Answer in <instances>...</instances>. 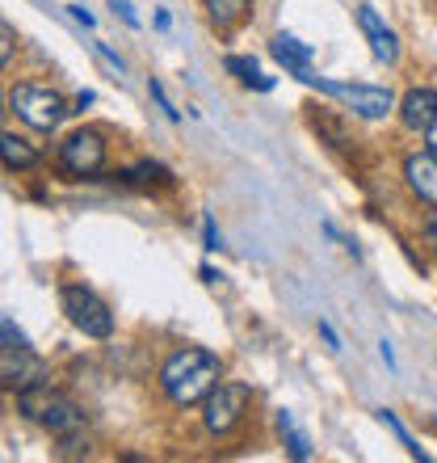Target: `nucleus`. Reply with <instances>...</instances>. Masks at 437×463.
I'll return each instance as SVG.
<instances>
[{
  "label": "nucleus",
  "mask_w": 437,
  "mask_h": 463,
  "mask_svg": "<svg viewBox=\"0 0 437 463\" xmlns=\"http://www.w3.org/2000/svg\"><path fill=\"white\" fill-rule=\"evenodd\" d=\"M218 375H223V366H218V358L210 350H177L164 363V371H160V383H164V392H169L172 404H198L207 401L210 388L218 383Z\"/></svg>",
  "instance_id": "nucleus-1"
},
{
  "label": "nucleus",
  "mask_w": 437,
  "mask_h": 463,
  "mask_svg": "<svg viewBox=\"0 0 437 463\" xmlns=\"http://www.w3.org/2000/svg\"><path fill=\"white\" fill-rule=\"evenodd\" d=\"M9 106H13V114H17L25 127H34V131H55V127L72 114L68 101H63V93H55L51 85H13Z\"/></svg>",
  "instance_id": "nucleus-2"
},
{
  "label": "nucleus",
  "mask_w": 437,
  "mask_h": 463,
  "mask_svg": "<svg viewBox=\"0 0 437 463\" xmlns=\"http://www.w3.org/2000/svg\"><path fill=\"white\" fill-rule=\"evenodd\" d=\"M248 404H253V392L244 388V383H215L207 396V430L218 434V439H228L231 430H240V421L248 417Z\"/></svg>",
  "instance_id": "nucleus-3"
},
{
  "label": "nucleus",
  "mask_w": 437,
  "mask_h": 463,
  "mask_svg": "<svg viewBox=\"0 0 437 463\" xmlns=\"http://www.w3.org/2000/svg\"><path fill=\"white\" fill-rule=\"evenodd\" d=\"M60 169L68 177H98L106 169V139L101 131H72L60 144Z\"/></svg>",
  "instance_id": "nucleus-4"
},
{
  "label": "nucleus",
  "mask_w": 437,
  "mask_h": 463,
  "mask_svg": "<svg viewBox=\"0 0 437 463\" xmlns=\"http://www.w3.org/2000/svg\"><path fill=\"white\" fill-rule=\"evenodd\" d=\"M60 299H63L68 320H72L85 337H109V333H114V317H109V307L101 304L88 287H63Z\"/></svg>",
  "instance_id": "nucleus-5"
},
{
  "label": "nucleus",
  "mask_w": 437,
  "mask_h": 463,
  "mask_svg": "<svg viewBox=\"0 0 437 463\" xmlns=\"http://www.w3.org/2000/svg\"><path fill=\"white\" fill-rule=\"evenodd\" d=\"M316 89H324L328 98L345 101L358 118H387L395 110V98H391V89H375V85H332V80H311Z\"/></svg>",
  "instance_id": "nucleus-6"
},
{
  "label": "nucleus",
  "mask_w": 437,
  "mask_h": 463,
  "mask_svg": "<svg viewBox=\"0 0 437 463\" xmlns=\"http://www.w3.org/2000/svg\"><path fill=\"white\" fill-rule=\"evenodd\" d=\"M269 51H274V60H278L286 72L299 76V80H307V85L316 80V72H311V60H316V55H311V47H303L299 38L278 34L274 43H269Z\"/></svg>",
  "instance_id": "nucleus-7"
},
{
  "label": "nucleus",
  "mask_w": 437,
  "mask_h": 463,
  "mask_svg": "<svg viewBox=\"0 0 437 463\" xmlns=\"http://www.w3.org/2000/svg\"><path fill=\"white\" fill-rule=\"evenodd\" d=\"M404 177H408V185H413V194L421 203L437 207V156H429V152L408 156L404 160Z\"/></svg>",
  "instance_id": "nucleus-8"
},
{
  "label": "nucleus",
  "mask_w": 437,
  "mask_h": 463,
  "mask_svg": "<svg viewBox=\"0 0 437 463\" xmlns=\"http://www.w3.org/2000/svg\"><path fill=\"white\" fill-rule=\"evenodd\" d=\"M42 426L51 430V434H60V439H68V434H76V430H85V413H80V404L68 401L63 392H55L47 404V413L38 417Z\"/></svg>",
  "instance_id": "nucleus-9"
},
{
  "label": "nucleus",
  "mask_w": 437,
  "mask_h": 463,
  "mask_svg": "<svg viewBox=\"0 0 437 463\" xmlns=\"http://www.w3.org/2000/svg\"><path fill=\"white\" fill-rule=\"evenodd\" d=\"M358 25H362L366 38H370V51H375V60H383V63H395V60H400V38H395L387 25L378 22L375 9H358Z\"/></svg>",
  "instance_id": "nucleus-10"
},
{
  "label": "nucleus",
  "mask_w": 437,
  "mask_h": 463,
  "mask_svg": "<svg viewBox=\"0 0 437 463\" xmlns=\"http://www.w3.org/2000/svg\"><path fill=\"white\" fill-rule=\"evenodd\" d=\"M400 118H404V127H413V131H429L437 118V89H413L400 106Z\"/></svg>",
  "instance_id": "nucleus-11"
},
{
  "label": "nucleus",
  "mask_w": 437,
  "mask_h": 463,
  "mask_svg": "<svg viewBox=\"0 0 437 463\" xmlns=\"http://www.w3.org/2000/svg\"><path fill=\"white\" fill-rule=\"evenodd\" d=\"M38 147L30 144V139H22V135L13 131H0V165L13 173H25V169H38Z\"/></svg>",
  "instance_id": "nucleus-12"
},
{
  "label": "nucleus",
  "mask_w": 437,
  "mask_h": 463,
  "mask_svg": "<svg viewBox=\"0 0 437 463\" xmlns=\"http://www.w3.org/2000/svg\"><path fill=\"white\" fill-rule=\"evenodd\" d=\"M215 30H236L248 17V0H202Z\"/></svg>",
  "instance_id": "nucleus-13"
},
{
  "label": "nucleus",
  "mask_w": 437,
  "mask_h": 463,
  "mask_svg": "<svg viewBox=\"0 0 437 463\" xmlns=\"http://www.w3.org/2000/svg\"><path fill=\"white\" fill-rule=\"evenodd\" d=\"M278 430H282V442H286V451H291L294 459H299V463L311 459V439H307L303 430H299L294 413H286V409H282V413H278Z\"/></svg>",
  "instance_id": "nucleus-14"
},
{
  "label": "nucleus",
  "mask_w": 437,
  "mask_h": 463,
  "mask_svg": "<svg viewBox=\"0 0 437 463\" xmlns=\"http://www.w3.org/2000/svg\"><path fill=\"white\" fill-rule=\"evenodd\" d=\"M228 72L231 76H240L244 85H253V89H274V80H269V76H261L256 72V60H248V55H228Z\"/></svg>",
  "instance_id": "nucleus-15"
},
{
  "label": "nucleus",
  "mask_w": 437,
  "mask_h": 463,
  "mask_svg": "<svg viewBox=\"0 0 437 463\" xmlns=\"http://www.w3.org/2000/svg\"><path fill=\"white\" fill-rule=\"evenodd\" d=\"M122 182H131V185H169V169L164 165H139V169H126L122 173Z\"/></svg>",
  "instance_id": "nucleus-16"
},
{
  "label": "nucleus",
  "mask_w": 437,
  "mask_h": 463,
  "mask_svg": "<svg viewBox=\"0 0 437 463\" xmlns=\"http://www.w3.org/2000/svg\"><path fill=\"white\" fill-rule=\"evenodd\" d=\"M25 350H30V337L9 317H0V354H25Z\"/></svg>",
  "instance_id": "nucleus-17"
},
{
  "label": "nucleus",
  "mask_w": 437,
  "mask_h": 463,
  "mask_svg": "<svg viewBox=\"0 0 437 463\" xmlns=\"http://www.w3.org/2000/svg\"><path fill=\"white\" fill-rule=\"evenodd\" d=\"M13 51H17V34H13L9 22H0V68H9Z\"/></svg>",
  "instance_id": "nucleus-18"
},
{
  "label": "nucleus",
  "mask_w": 437,
  "mask_h": 463,
  "mask_svg": "<svg viewBox=\"0 0 437 463\" xmlns=\"http://www.w3.org/2000/svg\"><path fill=\"white\" fill-rule=\"evenodd\" d=\"M152 98H156V101H160V110H164V114H169V118H172V122H177V118H181V114H177V110H172V101H169V98H164V89H160V80H152Z\"/></svg>",
  "instance_id": "nucleus-19"
},
{
  "label": "nucleus",
  "mask_w": 437,
  "mask_h": 463,
  "mask_svg": "<svg viewBox=\"0 0 437 463\" xmlns=\"http://www.w3.org/2000/svg\"><path fill=\"white\" fill-rule=\"evenodd\" d=\"M114 5V13H122V22L126 25H139V17H135V9H131V0H109Z\"/></svg>",
  "instance_id": "nucleus-20"
},
{
  "label": "nucleus",
  "mask_w": 437,
  "mask_h": 463,
  "mask_svg": "<svg viewBox=\"0 0 437 463\" xmlns=\"http://www.w3.org/2000/svg\"><path fill=\"white\" fill-rule=\"evenodd\" d=\"M320 333H324V342L332 345V350H340V337H337V333H332V325H320Z\"/></svg>",
  "instance_id": "nucleus-21"
},
{
  "label": "nucleus",
  "mask_w": 437,
  "mask_h": 463,
  "mask_svg": "<svg viewBox=\"0 0 437 463\" xmlns=\"http://www.w3.org/2000/svg\"><path fill=\"white\" fill-rule=\"evenodd\" d=\"M207 249H218V232H215V220L207 215Z\"/></svg>",
  "instance_id": "nucleus-22"
},
{
  "label": "nucleus",
  "mask_w": 437,
  "mask_h": 463,
  "mask_svg": "<svg viewBox=\"0 0 437 463\" xmlns=\"http://www.w3.org/2000/svg\"><path fill=\"white\" fill-rule=\"evenodd\" d=\"M425 236H429V244H433V249H437V211H433V215H429V223H425Z\"/></svg>",
  "instance_id": "nucleus-23"
},
{
  "label": "nucleus",
  "mask_w": 437,
  "mask_h": 463,
  "mask_svg": "<svg viewBox=\"0 0 437 463\" xmlns=\"http://www.w3.org/2000/svg\"><path fill=\"white\" fill-rule=\"evenodd\" d=\"M72 17H76V22H80V25H93V13H88V9H80V5H72Z\"/></svg>",
  "instance_id": "nucleus-24"
},
{
  "label": "nucleus",
  "mask_w": 437,
  "mask_h": 463,
  "mask_svg": "<svg viewBox=\"0 0 437 463\" xmlns=\"http://www.w3.org/2000/svg\"><path fill=\"white\" fill-rule=\"evenodd\" d=\"M429 156H437V118H433V127H429Z\"/></svg>",
  "instance_id": "nucleus-25"
}]
</instances>
